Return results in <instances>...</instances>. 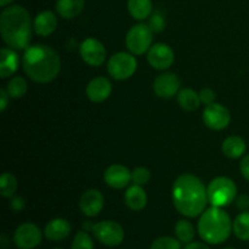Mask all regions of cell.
<instances>
[{
	"label": "cell",
	"mask_w": 249,
	"mask_h": 249,
	"mask_svg": "<svg viewBox=\"0 0 249 249\" xmlns=\"http://www.w3.org/2000/svg\"><path fill=\"white\" fill-rule=\"evenodd\" d=\"M173 204L181 215L196 218L201 215L208 203L207 187L197 177L182 174L173 184Z\"/></svg>",
	"instance_id": "obj_1"
},
{
	"label": "cell",
	"mask_w": 249,
	"mask_h": 249,
	"mask_svg": "<svg viewBox=\"0 0 249 249\" xmlns=\"http://www.w3.org/2000/svg\"><path fill=\"white\" fill-rule=\"evenodd\" d=\"M22 67L29 79L39 84H48L60 74L61 58L51 46L36 44L26 49Z\"/></svg>",
	"instance_id": "obj_2"
},
{
	"label": "cell",
	"mask_w": 249,
	"mask_h": 249,
	"mask_svg": "<svg viewBox=\"0 0 249 249\" xmlns=\"http://www.w3.org/2000/svg\"><path fill=\"white\" fill-rule=\"evenodd\" d=\"M0 33L6 46L23 50L29 45L32 36L31 14L19 5L5 7L0 15Z\"/></svg>",
	"instance_id": "obj_3"
},
{
	"label": "cell",
	"mask_w": 249,
	"mask_h": 249,
	"mask_svg": "<svg viewBox=\"0 0 249 249\" xmlns=\"http://www.w3.org/2000/svg\"><path fill=\"white\" fill-rule=\"evenodd\" d=\"M232 224L230 215L223 208L212 207L201 214L197 230L206 243L220 245L230 237Z\"/></svg>",
	"instance_id": "obj_4"
},
{
	"label": "cell",
	"mask_w": 249,
	"mask_h": 249,
	"mask_svg": "<svg viewBox=\"0 0 249 249\" xmlns=\"http://www.w3.org/2000/svg\"><path fill=\"white\" fill-rule=\"evenodd\" d=\"M208 201L212 207L224 208L235 201L237 196V186L230 178L219 177L209 182L207 187Z\"/></svg>",
	"instance_id": "obj_5"
},
{
	"label": "cell",
	"mask_w": 249,
	"mask_h": 249,
	"mask_svg": "<svg viewBox=\"0 0 249 249\" xmlns=\"http://www.w3.org/2000/svg\"><path fill=\"white\" fill-rule=\"evenodd\" d=\"M153 32L148 24L139 23L131 27L125 36V45L133 55H143L152 46Z\"/></svg>",
	"instance_id": "obj_6"
},
{
	"label": "cell",
	"mask_w": 249,
	"mask_h": 249,
	"mask_svg": "<svg viewBox=\"0 0 249 249\" xmlns=\"http://www.w3.org/2000/svg\"><path fill=\"white\" fill-rule=\"evenodd\" d=\"M94 237L106 247H118L124 241V229L113 220H102L95 223L91 230Z\"/></svg>",
	"instance_id": "obj_7"
},
{
	"label": "cell",
	"mask_w": 249,
	"mask_h": 249,
	"mask_svg": "<svg viewBox=\"0 0 249 249\" xmlns=\"http://www.w3.org/2000/svg\"><path fill=\"white\" fill-rule=\"evenodd\" d=\"M138 68V61L133 53H117L109 57L107 62V71L112 78L117 80H125L133 77Z\"/></svg>",
	"instance_id": "obj_8"
},
{
	"label": "cell",
	"mask_w": 249,
	"mask_h": 249,
	"mask_svg": "<svg viewBox=\"0 0 249 249\" xmlns=\"http://www.w3.org/2000/svg\"><path fill=\"white\" fill-rule=\"evenodd\" d=\"M43 240V233L39 226L33 223L21 224L14 233V243L18 249H34Z\"/></svg>",
	"instance_id": "obj_9"
},
{
	"label": "cell",
	"mask_w": 249,
	"mask_h": 249,
	"mask_svg": "<svg viewBox=\"0 0 249 249\" xmlns=\"http://www.w3.org/2000/svg\"><path fill=\"white\" fill-rule=\"evenodd\" d=\"M202 118L204 124L212 130H223L230 124L231 113L225 106L213 102L206 106Z\"/></svg>",
	"instance_id": "obj_10"
},
{
	"label": "cell",
	"mask_w": 249,
	"mask_h": 249,
	"mask_svg": "<svg viewBox=\"0 0 249 249\" xmlns=\"http://www.w3.org/2000/svg\"><path fill=\"white\" fill-rule=\"evenodd\" d=\"M80 57L87 65L91 67H99L106 61V48L100 40L95 38H88L79 46Z\"/></svg>",
	"instance_id": "obj_11"
},
{
	"label": "cell",
	"mask_w": 249,
	"mask_h": 249,
	"mask_svg": "<svg viewBox=\"0 0 249 249\" xmlns=\"http://www.w3.org/2000/svg\"><path fill=\"white\" fill-rule=\"evenodd\" d=\"M174 60V51L167 44L156 43L147 51V61L151 67L155 68V70H168V68H170L173 66Z\"/></svg>",
	"instance_id": "obj_12"
},
{
	"label": "cell",
	"mask_w": 249,
	"mask_h": 249,
	"mask_svg": "<svg viewBox=\"0 0 249 249\" xmlns=\"http://www.w3.org/2000/svg\"><path fill=\"white\" fill-rule=\"evenodd\" d=\"M180 79L175 73L165 72L158 75L153 83L156 95L162 99H170L180 91Z\"/></svg>",
	"instance_id": "obj_13"
},
{
	"label": "cell",
	"mask_w": 249,
	"mask_h": 249,
	"mask_svg": "<svg viewBox=\"0 0 249 249\" xmlns=\"http://www.w3.org/2000/svg\"><path fill=\"white\" fill-rule=\"evenodd\" d=\"M105 198L99 190H87L79 199V209L88 218L97 216L104 209Z\"/></svg>",
	"instance_id": "obj_14"
},
{
	"label": "cell",
	"mask_w": 249,
	"mask_h": 249,
	"mask_svg": "<svg viewBox=\"0 0 249 249\" xmlns=\"http://www.w3.org/2000/svg\"><path fill=\"white\" fill-rule=\"evenodd\" d=\"M104 180L112 189L122 190L131 181V172L122 164H112L105 170Z\"/></svg>",
	"instance_id": "obj_15"
},
{
	"label": "cell",
	"mask_w": 249,
	"mask_h": 249,
	"mask_svg": "<svg viewBox=\"0 0 249 249\" xmlns=\"http://www.w3.org/2000/svg\"><path fill=\"white\" fill-rule=\"evenodd\" d=\"M85 92L90 101L101 104V102L106 101L111 95L112 84L106 77H96L88 83Z\"/></svg>",
	"instance_id": "obj_16"
},
{
	"label": "cell",
	"mask_w": 249,
	"mask_h": 249,
	"mask_svg": "<svg viewBox=\"0 0 249 249\" xmlns=\"http://www.w3.org/2000/svg\"><path fill=\"white\" fill-rule=\"evenodd\" d=\"M71 231H72V226H71L70 221L62 218H56L46 224L45 229H44V236L49 241L60 242L70 236Z\"/></svg>",
	"instance_id": "obj_17"
},
{
	"label": "cell",
	"mask_w": 249,
	"mask_h": 249,
	"mask_svg": "<svg viewBox=\"0 0 249 249\" xmlns=\"http://www.w3.org/2000/svg\"><path fill=\"white\" fill-rule=\"evenodd\" d=\"M33 28L38 36H49L57 28V16L55 12L45 10L38 14L34 18Z\"/></svg>",
	"instance_id": "obj_18"
},
{
	"label": "cell",
	"mask_w": 249,
	"mask_h": 249,
	"mask_svg": "<svg viewBox=\"0 0 249 249\" xmlns=\"http://www.w3.org/2000/svg\"><path fill=\"white\" fill-rule=\"evenodd\" d=\"M18 55L11 48H2L0 50V77L9 78L18 70Z\"/></svg>",
	"instance_id": "obj_19"
},
{
	"label": "cell",
	"mask_w": 249,
	"mask_h": 249,
	"mask_svg": "<svg viewBox=\"0 0 249 249\" xmlns=\"http://www.w3.org/2000/svg\"><path fill=\"white\" fill-rule=\"evenodd\" d=\"M124 202L129 209L134 212H140L147 206V195L142 186L133 185L126 190L124 195Z\"/></svg>",
	"instance_id": "obj_20"
},
{
	"label": "cell",
	"mask_w": 249,
	"mask_h": 249,
	"mask_svg": "<svg viewBox=\"0 0 249 249\" xmlns=\"http://www.w3.org/2000/svg\"><path fill=\"white\" fill-rule=\"evenodd\" d=\"M85 0H57L56 12L65 19H72L79 16L84 10Z\"/></svg>",
	"instance_id": "obj_21"
},
{
	"label": "cell",
	"mask_w": 249,
	"mask_h": 249,
	"mask_svg": "<svg viewBox=\"0 0 249 249\" xmlns=\"http://www.w3.org/2000/svg\"><path fill=\"white\" fill-rule=\"evenodd\" d=\"M221 150H223V153L226 157L231 158V160H236V158H240L245 155L246 150H247V145H246V141L241 136L232 135L224 140Z\"/></svg>",
	"instance_id": "obj_22"
},
{
	"label": "cell",
	"mask_w": 249,
	"mask_h": 249,
	"mask_svg": "<svg viewBox=\"0 0 249 249\" xmlns=\"http://www.w3.org/2000/svg\"><path fill=\"white\" fill-rule=\"evenodd\" d=\"M152 0H128V11L133 18L142 21L152 14Z\"/></svg>",
	"instance_id": "obj_23"
},
{
	"label": "cell",
	"mask_w": 249,
	"mask_h": 249,
	"mask_svg": "<svg viewBox=\"0 0 249 249\" xmlns=\"http://www.w3.org/2000/svg\"><path fill=\"white\" fill-rule=\"evenodd\" d=\"M178 104L182 109L187 112L196 111L202 104L199 94L192 89H181L178 92Z\"/></svg>",
	"instance_id": "obj_24"
},
{
	"label": "cell",
	"mask_w": 249,
	"mask_h": 249,
	"mask_svg": "<svg viewBox=\"0 0 249 249\" xmlns=\"http://www.w3.org/2000/svg\"><path fill=\"white\" fill-rule=\"evenodd\" d=\"M232 231L241 241H249V211L242 212L236 216L232 224Z\"/></svg>",
	"instance_id": "obj_25"
},
{
	"label": "cell",
	"mask_w": 249,
	"mask_h": 249,
	"mask_svg": "<svg viewBox=\"0 0 249 249\" xmlns=\"http://www.w3.org/2000/svg\"><path fill=\"white\" fill-rule=\"evenodd\" d=\"M174 232L180 242L187 245V243L192 242L195 238V226L191 221L181 219L175 224Z\"/></svg>",
	"instance_id": "obj_26"
},
{
	"label": "cell",
	"mask_w": 249,
	"mask_h": 249,
	"mask_svg": "<svg viewBox=\"0 0 249 249\" xmlns=\"http://www.w3.org/2000/svg\"><path fill=\"white\" fill-rule=\"evenodd\" d=\"M6 91L11 99H21L28 91V83L23 77H14L7 83Z\"/></svg>",
	"instance_id": "obj_27"
},
{
	"label": "cell",
	"mask_w": 249,
	"mask_h": 249,
	"mask_svg": "<svg viewBox=\"0 0 249 249\" xmlns=\"http://www.w3.org/2000/svg\"><path fill=\"white\" fill-rule=\"evenodd\" d=\"M17 179L11 173H2L0 177V195L5 198H11L17 191Z\"/></svg>",
	"instance_id": "obj_28"
},
{
	"label": "cell",
	"mask_w": 249,
	"mask_h": 249,
	"mask_svg": "<svg viewBox=\"0 0 249 249\" xmlns=\"http://www.w3.org/2000/svg\"><path fill=\"white\" fill-rule=\"evenodd\" d=\"M71 249H94V241L87 231H78L73 238Z\"/></svg>",
	"instance_id": "obj_29"
},
{
	"label": "cell",
	"mask_w": 249,
	"mask_h": 249,
	"mask_svg": "<svg viewBox=\"0 0 249 249\" xmlns=\"http://www.w3.org/2000/svg\"><path fill=\"white\" fill-rule=\"evenodd\" d=\"M151 249H181V242L170 236H160L153 241Z\"/></svg>",
	"instance_id": "obj_30"
},
{
	"label": "cell",
	"mask_w": 249,
	"mask_h": 249,
	"mask_svg": "<svg viewBox=\"0 0 249 249\" xmlns=\"http://www.w3.org/2000/svg\"><path fill=\"white\" fill-rule=\"evenodd\" d=\"M151 179V173L147 168L145 167H138L131 172V181L134 185H139V186H143V185L148 184Z\"/></svg>",
	"instance_id": "obj_31"
},
{
	"label": "cell",
	"mask_w": 249,
	"mask_h": 249,
	"mask_svg": "<svg viewBox=\"0 0 249 249\" xmlns=\"http://www.w3.org/2000/svg\"><path fill=\"white\" fill-rule=\"evenodd\" d=\"M148 27H150L153 33H160V32H162L165 28L164 17L160 14H153L150 17V19H148Z\"/></svg>",
	"instance_id": "obj_32"
},
{
	"label": "cell",
	"mask_w": 249,
	"mask_h": 249,
	"mask_svg": "<svg viewBox=\"0 0 249 249\" xmlns=\"http://www.w3.org/2000/svg\"><path fill=\"white\" fill-rule=\"evenodd\" d=\"M199 99H201V102L206 106L213 104L214 100H215V92L213 91L209 88H206V89H202L201 92H199Z\"/></svg>",
	"instance_id": "obj_33"
},
{
	"label": "cell",
	"mask_w": 249,
	"mask_h": 249,
	"mask_svg": "<svg viewBox=\"0 0 249 249\" xmlns=\"http://www.w3.org/2000/svg\"><path fill=\"white\" fill-rule=\"evenodd\" d=\"M24 207H26V202L22 198L21 196H12L11 201H10V208L14 212H21L23 211Z\"/></svg>",
	"instance_id": "obj_34"
},
{
	"label": "cell",
	"mask_w": 249,
	"mask_h": 249,
	"mask_svg": "<svg viewBox=\"0 0 249 249\" xmlns=\"http://www.w3.org/2000/svg\"><path fill=\"white\" fill-rule=\"evenodd\" d=\"M240 172L242 177L249 181V155L245 156L240 163Z\"/></svg>",
	"instance_id": "obj_35"
},
{
	"label": "cell",
	"mask_w": 249,
	"mask_h": 249,
	"mask_svg": "<svg viewBox=\"0 0 249 249\" xmlns=\"http://www.w3.org/2000/svg\"><path fill=\"white\" fill-rule=\"evenodd\" d=\"M10 96L7 94L6 89H0V111L4 112L6 107L9 106Z\"/></svg>",
	"instance_id": "obj_36"
},
{
	"label": "cell",
	"mask_w": 249,
	"mask_h": 249,
	"mask_svg": "<svg viewBox=\"0 0 249 249\" xmlns=\"http://www.w3.org/2000/svg\"><path fill=\"white\" fill-rule=\"evenodd\" d=\"M237 208L240 211L246 212L249 209V197L247 195H242L237 198Z\"/></svg>",
	"instance_id": "obj_37"
},
{
	"label": "cell",
	"mask_w": 249,
	"mask_h": 249,
	"mask_svg": "<svg viewBox=\"0 0 249 249\" xmlns=\"http://www.w3.org/2000/svg\"><path fill=\"white\" fill-rule=\"evenodd\" d=\"M182 249H211L206 243H202V242H190L187 245H185V247Z\"/></svg>",
	"instance_id": "obj_38"
},
{
	"label": "cell",
	"mask_w": 249,
	"mask_h": 249,
	"mask_svg": "<svg viewBox=\"0 0 249 249\" xmlns=\"http://www.w3.org/2000/svg\"><path fill=\"white\" fill-rule=\"evenodd\" d=\"M7 236L5 235V233H2L1 236H0V245H1V249H6L7 247L10 246V242H7Z\"/></svg>",
	"instance_id": "obj_39"
},
{
	"label": "cell",
	"mask_w": 249,
	"mask_h": 249,
	"mask_svg": "<svg viewBox=\"0 0 249 249\" xmlns=\"http://www.w3.org/2000/svg\"><path fill=\"white\" fill-rule=\"evenodd\" d=\"M14 0H0V6L1 7H6L7 5H10Z\"/></svg>",
	"instance_id": "obj_40"
},
{
	"label": "cell",
	"mask_w": 249,
	"mask_h": 249,
	"mask_svg": "<svg viewBox=\"0 0 249 249\" xmlns=\"http://www.w3.org/2000/svg\"><path fill=\"white\" fill-rule=\"evenodd\" d=\"M224 249H236V248H233V247H226V248H224Z\"/></svg>",
	"instance_id": "obj_41"
},
{
	"label": "cell",
	"mask_w": 249,
	"mask_h": 249,
	"mask_svg": "<svg viewBox=\"0 0 249 249\" xmlns=\"http://www.w3.org/2000/svg\"><path fill=\"white\" fill-rule=\"evenodd\" d=\"M53 249H63V248H53Z\"/></svg>",
	"instance_id": "obj_42"
}]
</instances>
